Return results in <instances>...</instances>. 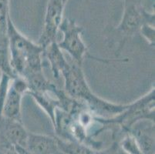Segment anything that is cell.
<instances>
[{"instance_id": "6da1fadb", "label": "cell", "mask_w": 155, "mask_h": 154, "mask_svg": "<svg viewBox=\"0 0 155 154\" xmlns=\"http://www.w3.org/2000/svg\"><path fill=\"white\" fill-rule=\"evenodd\" d=\"M83 66L72 61L61 75L64 80V91L71 98L81 102L97 116L109 118L123 112L129 104H117L101 98L92 91L83 70Z\"/></svg>"}, {"instance_id": "7a4b0ae2", "label": "cell", "mask_w": 155, "mask_h": 154, "mask_svg": "<svg viewBox=\"0 0 155 154\" xmlns=\"http://www.w3.org/2000/svg\"><path fill=\"white\" fill-rule=\"evenodd\" d=\"M9 41L10 64L15 76H24L43 71V48L21 33L11 17L8 18L6 29Z\"/></svg>"}, {"instance_id": "3957f363", "label": "cell", "mask_w": 155, "mask_h": 154, "mask_svg": "<svg viewBox=\"0 0 155 154\" xmlns=\"http://www.w3.org/2000/svg\"><path fill=\"white\" fill-rule=\"evenodd\" d=\"M154 87L145 95L129 103L123 112L109 118L94 116V122L102 124L103 127L117 126L121 130L127 132L137 123L142 120L154 122Z\"/></svg>"}, {"instance_id": "277c9868", "label": "cell", "mask_w": 155, "mask_h": 154, "mask_svg": "<svg viewBox=\"0 0 155 154\" xmlns=\"http://www.w3.org/2000/svg\"><path fill=\"white\" fill-rule=\"evenodd\" d=\"M59 30L63 33V39L60 42H57L59 47L62 51L67 52L72 58L73 61L80 66H83L85 58L95 59L97 61L103 62L104 63L128 61L127 59H107L91 56L88 53V49L83 40L82 34L84 32V28L77 25L73 19H63Z\"/></svg>"}, {"instance_id": "5b68a950", "label": "cell", "mask_w": 155, "mask_h": 154, "mask_svg": "<svg viewBox=\"0 0 155 154\" xmlns=\"http://www.w3.org/2000/svg\"><path fill=\"white\" fill-rule=\"evenodd\" d=\"M154 18L153 12H147L136 0H124L122 19L119 25L114 29L120 39L116 50L117 55L120 53L127 39L139 32L143 24L154 25Z\"/></svg>"}, {"instance_id": "8992f818", "label": "cell", "mask_w": 155, "mask_h": 154, "mask_svg": "<svg viewBox=\"0 0 155 154\" xmlns=\"http://www.w3.org/2000/svg\"><path fill=\"white\" fill-rule=\"evenodd\" d=\"M29 91L26 80L17 76L12 79L4 102L2 116L22 122V99Z\"/></svg>"}, {"instance_id": "52a82bcc", "label": "cell", "mask_w": 155, "mask_h": 154, "mask_svg": "<svg viewBox=\"0 0 155 154\" xmlns=\"http://www.w3.org/2000/svg\"><path fill=\"white\" fill-rule=\"evenodd\" d=\"M64 5L63 0L48 1L43 32L37 42L43 49L51 42L56 41L57 33L63 19Z\"/></svg>"}, {"instance_id": "ba28073f", "label": "cell", "mask_w": 155, "mask_h": 154, "mask_svg": "<svg viewBox=\"0 0 155 154\" xmlns=\"http://www.w3.org/2000/svg\"><path fill=\"white\" fill-rule=\"evenodd\" d=\"M29 133L22 122L0 116V143L3 147L26 148Z\"/></svg>"}, {"instance_id": "9c48e42d", "label": "cell", "mask_w": 155, "mask_h": 154, "mask_svg": "<svg viewBox=\"0 0 155 154\" xmlns=\"http://www.w3.org/2000/svg\"><path fill=\"white\" fill-rule=\"evenodd\" d=\"M26 149L31 154H63L59 149L56 136L29 133Z\"/></svg>"}, {"instance_id": "30bf717a", "label": "cell", "mask_w": 155, "mask_h": 154, "mask_svg": "<svg viewBox=\"0 0 155 154\" xmlns=\"http://www.w3.org/2000/svg\"><path fill=\"white\" fill-rule=\"evenodd\" d=\"M143 121L138 122L130 129L143 154H154V123L150 126L143 123Z\"/></svg>"}, {"instance_id": "8fae6325", "label": "cell", "mask_w": 155, "mask_h": 154, "mask_svg": "<svg viewBox=\"0 0 155 154\" xmlns=\"http://www.w3.org/2000/svg\"><path fill=\"white\" fill-rule=\"evenodd\" d=\"M43 56H46L49 62L53 76L58 79L69 62L65 58L62 49L59 47L57 41L51 42L45 48Z\"/></svg>"}, {"instance_id": "7c38bea8", "label": "cell", "mask_w": 155, "mask_h": 154, "mask_svg": "<svg viewBox=\"0 0 155 154\" xmlns=\"http://www.w3.org/2000/svg\"><path fill=\"white\" fill-rule=\"evenodd\" d=\"M26 94L32 97V99L36 101L39 107L47 114L53 126L54 125L56 109L59 108V105H60L58 99L56 98V96L55 97L51 96V92L29 91Z\"/></svg>"}, {"instance_id": "4fadbf2b", "label": "cell", "mask_w": 155, "mask_h": 154, "mask_svg": "<svg viewBox=\"0 0 155 154\" xmlns=\"http://www.w3.org/2000/svg\"><path fill=\"white\" fill-rule=\"evenodd\" d=\"M56 143L59 149L63 154H95L94 150L91 146L77 141L66 140L56 136Z\"/></svg>"}, {"instance_id": "5bb4252c", "label": "cell", "mask_w": 155, "mask_h": 154, "mask_svg": "<svg viewBox=\"0 0 155 154\" xmlns=\"http://www.w3.org/2000/svg\"><path fill=\"white\" fill-rule=\"evenodd\" d=\"M0 70L1 73L9 76L12 79L15 77L10 64V53L7 34L0 36Z\"/></svg>"}, {"instance_id": "9a60e30c", "label": "cell", "mask_w": 155, "mask_h": 154, "mask_svg": "<svg viewBox=\"0 0 155 154\" xmlns=\"http://www.w3.org/2000/svg\"><path fill=\"white\" fill-rule=\"evenodd\" d=\"M121 149L127 154H143L134 136L130 132H124L123 138L118 141Z\"/></svg>"}, {"instance_id": "2e32d148", "label": "cell", "mask_w": 155, "mask_h": 154, "mask_svg": "<svg viewBox=\"0 0 155 154\" xmlns=\"http://www.w3.org/2000/svg\"><path fill=\"white\" fill-rule=\"evenodd\" d=\"M9 16V0H0V36L6 35L7 21Z\"/></svg>"}, {"instance_id": "e0dca14e", "label": "cell", "mask_w": 155, "mask_h": 154, "mask_svg": "<svg viewBox=\"0 0 155 154\" xmlns=\"http://www.w3.org/2000/svg\"><path fill=\"white\" fill-rule=\"evenodd\" d=\"M11 80L12 78L9 77V76H7L4 73L1 74V78H0V116H2L4 102H5Z\"/></svg>"}, {"instance_id": "ac0fdd59", "label": "cell", "mask_w": 155, "mask_h": 154, "mask_svg": "<svg viewBox=\"0 0 155 154\" xmlns=\"http://www.w3.org/2000/svg\"><path fill=\"white\" fill-rule=\"evenodd\" d=\"M139 32L141 33L143 37L146 39L150 46H154V25L151 24H143L140 27Z\"/></svg>"}, {"instance_id": "d6986e66", "label": "cell", "mask_w": 155, "mask_h": 154, "mask_svg": "<svg viewBox=\"0 0 155 154\" xmlns=\"http://www.w3.org/2000/svg\"><path fill=\"white\" fill-rule=\"evenodd\" d=\"M123 152L118 141H115L110 147L107 148L104 150L96 151L95 154H123Z\"/></svg>"}, {"instance_id": "ffe728a7", "label": "cell", "mask_w": 155, "mask_h": 154, "mask_svg": "<svg viewBox=\"0 0 155 154\" xmlns=\"http://www.w3.org/2000/svg\"><path fill=\"white\" fill-rule=\"evenodd\" d=\"M2 154H20L14 147L5 148Z\"/></svg>"}, {"instance_id": "44dd1931", "label": "cell", "mask_w": 155, "mask_h": 154, "mask_svg": "<svg viewBox=\"0 0 155 154\" xmlns=\"http://www.w3.org/2000/svg\"><path fill=\"white\" fill-rule=\"evenodd\" d=\"M15 148L18 152H19L20 154H31L26 148H23V147H21V146H15Z\"/></svg>"}, {"instance_id": "7402d4cb", "label": "cell", "mask_w": 155, "mask_h": 154, "mask_svg": "<svg viewBox=\"0 0 155 154\" xmlns=\"http://www.w3.org/2000/svg\"><path fill=\"white\" fill-rule=\"evenodd\" d=\"M5 149V148L3 147V146L1 145V143H0V154H2V152H4Z\"/></svg>"}, {"instance_id": "603a6c76", "label": "cell", "mask_w": 155, "mask_h": 154, "mask_svg": "<svg viewBox=\"0 0 155 154\" xmlns=\"http://www.w3.org/2000/svg\"><path fill=\"white\" fill-rule=\"evenodd\" d=\"M69 0H63V3L65 4V5H66V3H67V2H68Z\"/></svg>"}]
</instances>
